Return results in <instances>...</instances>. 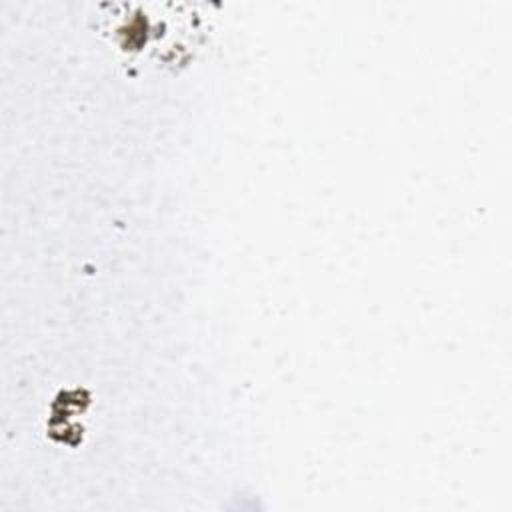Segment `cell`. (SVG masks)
Here are the masks:
<instances>
[{"mask_svg": "<svg viewBox=\"0 0 512 512\" xmlns=\"http://www.w3.org/2000/svg\"><path fill=\"white\" fill-rule=\"evenodd\" d=\"M206 4L108 2L98 6V30L128 62L186 66L208 38Z\"/></svg>", "mask_w": 512, "mask_h": 512, "instance_id": "obj_1", "label": "cell"}]
</instances>
